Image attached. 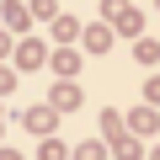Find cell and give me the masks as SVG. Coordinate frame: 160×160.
Wrapping results in <instances>:
<instances>
[{
    "instance_id": "6",
    "label": "cell",
    "mask_w": 160,
    "mask_h": 160,
    "mask_svg": "<svg viewBox=\"0 0 160 160\" xmlns=\"http://www.w3.org/2000/svg\"><path fill=\"white\" fill-rule=\"evenodd\" d=\"M53 112H59V107H38V112H27V128H48Z\"/></svg>"
},
{
    "instance_id": "2",
    "label": "cell",
    "mask_w": 160,
    "mask_h": 160,
    "mask_svg": "<svg viewBox=\"0 0 160 160\" xmlns=\"http://www.w3.org/2000/svg\"><path fill=\"white\" fill-rule=\"evenodd\" d=\"M43 59H48V48H43V43H38V38H32V43H22V48H16V64H22V69H38V64H43Z\"/></svg>"
},
{
    "instance_id": "3",
    "label": "cell",
    "mask_w": 160,
    "mask_h": 160,
    "mask_svg": "<svg viewBox=\"0 0 160 160\" xmlns=\"http://www.w3.org/2000/svg\"><path fill=\"white\" fill-rule=\"evenodd\" d=\"M53 107H59V112L80 107V86H69V80H59V86H53Z\"/></svg>"
},
{
    "instance_id": "10",
    "label": "cell",
    "mask_w": 160,
    "mask_h": 160,
    "mask_svg": "<svg viewBox=\"0 0 160 160\" xmlns=\"http://www.w3.org/2000/svg\"><path fill=\"white\" fill-rule=\"evenodd\" d=\"M38 155H43V160H64V144H59V139H48V144H43Z\"/></svg>"
},
{
    "instance_id": "12",
    "label": "cell",
    "mask_w": 160,
    "mask_h": 160,
    "mask_svg": "<svg viewBox=\"0 0 160 160\" xmlns=\"http://www.w3.org/2000/svg\"><path fill=\"white\" fill-rule=\"evenodd\" d=\"M0 53H6V38H0Z\"/></svg>"
},
{
    "instance_id": "7",
    "label": "cell",
    "mask_w": 160,
    "mask_h": 160,
    "mask_svg": "<svg viewBox=\"0 0 160 160\" xmlns=\"http://www.w3.org/2000/svg\"><path fill=\"white\" fill-rule=\"evenodd\" d=\"M102 133H107V139H123V118H118V112H102Z\"/></svg>"
},
{
    "instance_id": "4",
    "label": "cell",
    "mask_w": 160,
    "mask_h": 160,
    "mask_svg": "<svg viewBox=\"0 0 160 160\" xmlns=\"http://www.w3.org/2000/svg\"><path fill=\"white\" fill-rule=\"evenodd\" d=\"M53 69H59V75H75V69H80V53H69V48L53 53Z\"/></svg>"
},
{
    "instance_id": "11",
    "label": "cell",
    "mask_w": 160,
    "mask_h": 160,
    "mask_svg": "<svg viewBox=\"0 0 160 160\" xmlns=\"http://www.w3.org/2000/svg\"><path fill=\"white\" fill-rule=\"evenodd\" d=\"M144 96H149V102L160 107V75H155V80H144Z\"/></svg>"
},
{
    "instance_id": "1",
    "label": "cell",
    "mask_w": 160,
    "mask_h": 160,
    "mask_svg": "<svg viewBox=\"0 0 160 160\" xmlns=\"http://www.w3.org/2000/svg\"><path fill=\"white\" fill-rule=\"evenodd\" d=\"M107 22H112L118 32H128V38H139V27H144V16L128 6V0H107Z\"/></svg>"
},
{
    "instance_id": "14",
    "label": "cell",
    "mask_w": 160,
    "mask_h": 160,
    "mask_svg": "<svg viewBox=\"0 0 160 160\" xmlns=\"http://www.w3.org/2000/svg\"><path fill=\"white\" fill-rule=\"evenodd\" d=\"M149 160H160V149H155V155H149Z\"/></svg>"
},
{
    "instance_id": "8",
    "label": "cell",
    "mask_w": 160,
    "mask_h": 160,
    "mask_svg": "<svg viewBox=\"0 0 160 160\" xmlns=\"http://www.w3.org/2000/svg\"><path fill=\"white\" fill-rule=\"evenodd\" d=\"M112 149H118V160H139V144L133 139H112Z\"/></svg>"
},
{
    "instance_id": "5",
    "label": "cell",
    "mask_w": 160,
    "mask_h": 160,
    "mask_svg": "<svg viewBox=\"0 0 160 160\" xmlns=\"http://www.w3.org/2000/svg\"><path fill=\"white\" fill-rule=\"evenodd\" d=\"M133 59H139V64H155V59H160V43H149V38H139V53H133Z\"/></svg>"
},
{
    "instance_id": "13",
    "label": "cell",
    "mask_w": 160,
    "mask_h": 160,
    "mask_svg": "<svg viewBox=\"0 0 160 160\" xmlns=\"http://www.w3.org/2000/svg\"><path fill=\"white\" fill-rule=\"evenodd\" d=\"M0 160H16V155H0Z\"/></svg>"
},
{
    "instance_id": "9",
    "label": "cell",
    "mask_w": 160,
    "mask_h": 160,
    "mask_svg": "<svg viewBox=\"0 0 160 160\" xmlns=\"http://www.w3.org/2000/svg\"><path fill=\"white\" fill-rule=\"evenodd\" d=\"M6 22H11V27H27V11L16 6V0H11V6H6Z\"/></svg>"
}]
</instances>
